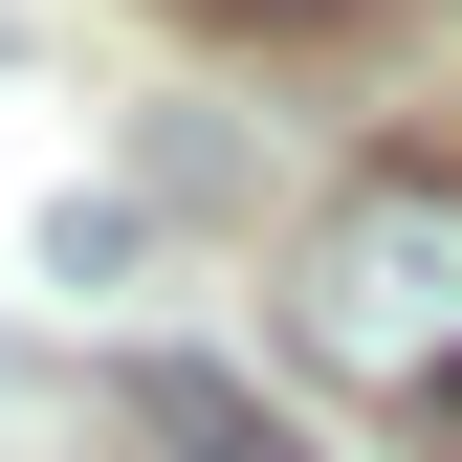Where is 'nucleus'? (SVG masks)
Here are the masks:
<instances>
[{
	"instance_id": "f257e3e1",
	"label": "nucleus",
	"mask_w": 462,
	"mask_h": 462,
	"mask_svg": "<svg viewBox=\"0 0 462 462\" xmlns=\"http://www.w3.org/2000/svg\"><path fill=\"white\" fill-rule=\"evenodd\" d=\"M286 330H309L353 396H419L462 419V177H353L286 264Z\"/></svg>"
},
{
	"instance_id": "f03ea898",
	"label": "nucleus",
	"mask_w": 462,
	"mask_h": 462,
	"mask_svg": "<svg viewBox=\"0 0 462 462\" xmlns=\"http://www.w3.org/2000/svg\"><path fill=\"white\" fill-rule=\"evenodd\" d=\"M154 440H177V462H309L286 419H243V396H220V374H154Z\"/></svg>"
}]
</instances>
